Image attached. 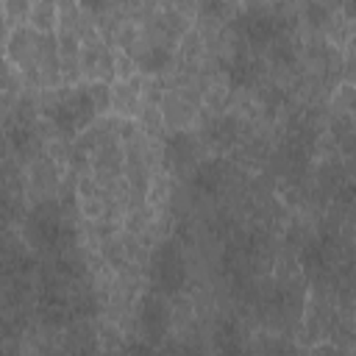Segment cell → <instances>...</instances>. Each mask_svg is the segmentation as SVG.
Masks as SVG:
<instances>
[{"mask_svg":"<svg viewBox=\"0 0 356 356\" xmlns=\"http://www.w3.org/2000/svg\"><path fill=\"white\" fill-rule=\"evenodd\" d=\"M81 64L89 75H95V81H106L108 72L114 75V61L103 42H86L81 50Z\"/></svg>","mask_w":356,"mask_h":356,"instance_id":"obj_9","label":"cell"},{"mask_svg":"<svg viewBox=\"0 0 356 356\" xmlns=\"http://www.w3.org/2000/svg\"><path fill=\"white\" fill-rule=\"evenodd\" d=\"M44 117L61 136H78L83 128L92 125L97 108L86 92V86H72L67 92H56L42 106Z\"/></svg>","mask_w":356,"mask_h":356,"instance_id":"obj_1","label":"cell"},{"mask_svg":"<svg viewBox=\"0 0 356 356\" xmlns=\"http://www.w3.org/2000/svg\"><path fill=\"white\" fill-rule=\"evenodd\" d=\"M236 31L253 44V47H270L275 39L286 36L284 33V19L278 14H273V8H264V6H253L245 11V17H239L236 22Z\"/></svg>","mask_w":356,"mask_h":356,"instance_id":"obj_2","label":"cell"},{"mask_svg":"<svg viewBox=\"0 0 356 356\" xmlns=\"http://www.w3.org/2000/svg\"><path fill=\"white\" fill-rule=\"evenodd\" d=\"M197 159V142L192 134L186 131H175L167 136L164 142V161L172 167V170H181L186 164H192Z\"/></svg>","mask_w":356,"mask_h":356,"instance_id":"obj_6","label":"cell"},{"mask_svg":"<svg viewBox=\"0 0 356 356\" xmlns=\"http://www.w3.org/2000/svg\"><path fill=\"white\" fill-rule=\"evenodd\" d=\"M153 284L159 286V292H181L186 284V264H184V253L175 242H161L159 250L153 253Z\"/></svg>","mask_w":356,"mask_h":356,"instance_id":"obj_3","label":"cell"},{"mask_svg":"<svg viewBox=\"0 0 356 356\" xmlns=\"http://www.w3.org/2000/svg\"><path fill=\"white\" fill-rule=\"evenodd\" d=\"M222 184H225V164L220 159H206V161L195 164L192 186L200 195H217L222 189Z\"/></svg>","mask_w":356,"mask_h":356,"instance_id":"obj_7","label":"cell"},{"mask_svg":"<svg viewBox=\"0 0 356 356\" xmlns=\"http://www.w3.org/2000/svg\"><path fill=\"white\" fill-rule=\"evenodd\" d=\"M203 136L214 145V147H231L236 139H239V122L231 117V114H217L206 122L203 128Z\"/></svg>","mask_w":356,"mask_h":356,"instance_id":"obj_10","label":"cell"},{"mask_svg":"<svg viewBox=\"0 0 356 356\" xmlns=\"http://www.w3.org/2000/svg\"><path fill=\"white\" fill-rule=\"evenodd\" d=\"M86 92H89V97H92L97 114L106 111V108H111V86H108L106 81H92V83L86 86Z\"/></svg>","mask_w":356,"mask_h":356,"instance_id":"obj_14","label":"cell"},{"mask_svg":"<svg viewBox=\"0 0 356 356\" xmlns=\"http://www.w3.org/2000/svg\"><path fill=\"white\" fill-rule=\"evenodd\" d=\"M53 14H56V6H31V17H33V22H36L39 31H42V28L50 31V25H53Z\"/></svg>","mask_w":356,"mask_h":356,"instance_id":"obj_15","label":"cell"},{"mask_svg":"<svg viewBox=\"0 0 356 356\" xmlns=\"http://www.w3.org/2000/svg\"><path fill=\"white\" fill-rule=\"evenodd\" d=\"M170 64H172V50H170L167 44H150V47H145V50L136 56V67H139V72H145V75L164 72Z\"/></svg>","mask_w":356,"mask_h":356,"instance_id":"obj_12","label":"cell"},{"mask_svg":"<svg viewBox=\"0 0 356 356\" xmlns=\"http://www.w3.org/2000/svg\"><path fill=\"white\" fill-rule=\"evenodd\" d=\"M25 234H28V239H31L36 248L53 250V248H58L61 239H64V222H61L58 211H56L50 203H42V206H36V209L28 214Z\"/></svg>","mask_w":356,"mask_h":356,"instance_id":"obj_4","label":"cell"},{"mask_svg":"<svg viewBox=\"0 0 356 356\" xmlns=\"http://www.w3.org/2000/svg\"><path fill=\"white\" fill-rule=\"evenodd\" d=\"M300 264H303V270H306L309 275H314V278L323 275V273L328 270V264H331L328 242H320V239L306 242L303 250H300Z\"/></svg>","mask_w":356,"mask_h":356,"instance_id":"obj_11","label":"cell"},{"mask_svg":"<svg viewBox=\"0 0 356 356\" xmlns=\"http://www.w3.org/2000/svg\"><path fill=\"white\" fill-rule=\"evenodd\" d=\"M6 139L17 153H28L33 147V142H36V134H33V125L25 117H14L6 125Z\"/></svg>","mask_w":356,"mask_h":356,"instance_id":"obj_13","label":"cell"},{"mask_svg":"<svg viewBox=\"0 0 356 356\" xmlns=\"http://www.w3.org/2000/svg\"><path fill=\"white\" fill-rule=\"evenodd\" d=\"M167 323H170V314H167V306L161 298L156 295H147L139 306V325H142V334L147 342H159L167 331Z\"/></svg>","mask_w":356,"mask_h":356,"instance_id":"obj_5","label":"cell"},{"mask_svg":"<svg viewBox=\"0 0 356 356\" xmlns=\"http://www.w3.org/2000/svg\"><path fill=\"white\" fill-rule=\"evenodd\" d=\"M325 14H328V6H320V3H312V6H306V17H309L312 22H320V19H325Z\"/></svg>","mask_w":356,"mask_h":356,"instance_id":"obj_16","label":"cell"},{"mask_svg":"<svg viewBox=\"0 0 356 356\" xmlns=\"http://www.w3.org/2000/svg\"><path fill=\"white\" fill-rule=\"evenodd\" d=\"M225 75H228V83L234 89H250L259 81V61H253L245 50H239L225 64Z\"/></svg>","mask_w":356,"mask_h":356,"instance_id":"obj_8","label":"cell"}]
</instances>
